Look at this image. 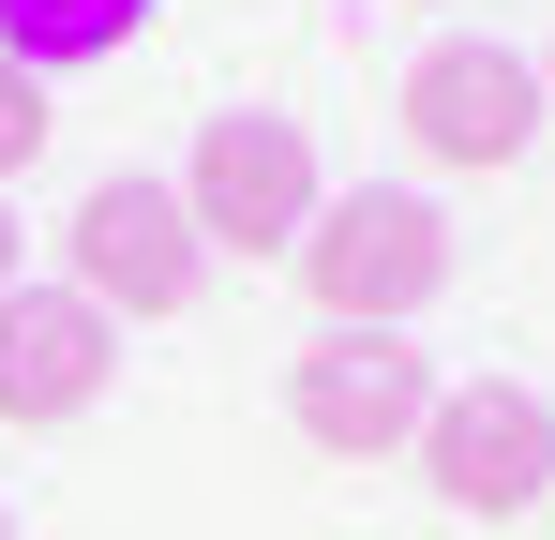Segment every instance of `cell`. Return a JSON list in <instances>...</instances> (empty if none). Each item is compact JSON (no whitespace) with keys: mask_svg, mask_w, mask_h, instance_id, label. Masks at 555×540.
Returning a JSON list of instances; mask_svg holds the SVG:
<instances>
[{"mask_svg":"<svg viewBox=\"0 0 555 540\" xmlns=\"http://www.w3.org/2000/svg\"><path fill=\"white\" fill-rule=\"evenodd\" d=\"M181 210L210 256H300V226H315V136L271 120V105H225V120H195V166H181Z\"/></svg>","mask_w":555,"mask_h":540,"instance_id":"obj_2","label":"cell"},{"mask_svg":"<svg viewBox=\"0 0 555 540\" xmlns=\"http://www.w3.org/2000/svg\"><path fill=\"white\" fill-rule=\"evenodd\" d=\"M0 540H15V511H0Z\"/></svg>","mask_w":555,"mask_h":540,"instance_id":"obj_12","label":"cell"},{"mask_svg":"<svg viewBox=\"0 0 555 540\" xmlns=\"http://www.w3.org/2000/svg\"><path fill=\"white\" fill-rule=\"evenodd\" d=\"M541 120H555V61H541Z\"/></svg>","mask_w":555,"mask_h":540,"instance_id":"obj_11","label":"cell"},{"mask_svg":"<svg viewBox=\"0 0 555 540\" xmlns=\"http://www.w3.org/2000/svg\"><path fill=\"white\" fill-rule=\"evenodd\" d=\"M421 480H436V511H465V526L541 511V496H555V406L526 390V375H465V390H436Z\"/></svg>","mask_w":555,"mask_h":540,"instance_id":"obj_3","label":"cell"},{"mask_svg":"<svg viewBox=\"0 0 555 540\" xmlns=\"http://www.w3.org/2000/svg\"><path fill=\"white\" fill-rule=\"evenodd\" d=\"M151 30V0H0V61L15 76H76V61H120Z\"/></svg>","mask_w":555,"mask_h":540,"instance_id":"obj_8","label":"cell"},{"mask_svg":"<svg viewBox=\"0 0 555 540\" xmlns=\"http://www.w3.org/2000/svg\"><path fill=\"white\" fill-rule=\"evenodd\" d=\"M15 285H30V270H15V210H0V300H15Z\"/></svg>","mask_w":555,"mask_h":540,"instance_id":"obj_10","label":"cell"},{"mask_svg":"<svg viewBox=\"0 0 555 540\" xmlns=\"http://www.w3.org/2000/svg\"><path fill=\"white\" fill-rule=\"evenodd\" d=\"M285 421H300V450H421V421H436V375H421V346L405 331H315L300 346V375H285Z\"/></svg>","mask_w":555,"mask_h":540,"instance_id":"obj_5","label":"cell"},{"mask_svg":"<svg viewBox=\"0 0 555 540\" xmlns=\"http://www.w3.org/2000/svg\"><path fill=\"white\" fill-rule=\"evenodd\" d=\"M195 270H210V241H195L181 180H91L76 195V300H105V316H181Z\"/></svg>","mask_w":555,"mask_h":540,"instance_id":"obj_4","label":"cell"},{"mask_svg":"<svg viewBox=\"0 0 555 540\" xmlns=\"http://www.w3.org/2000/svg\"><path fill=\"white\" fill-rule=\"evenodd\" d=\"M300 285H315L331 331H405V316L451 285V210L405 195V180L315 195V226H300Z\"/></svg>","mask_w":555,"mask_h":540,"instance_id":"obj_1","label":"cell"},{"mask_svg":"<svg viewBox=\"0 0 555 540\" xmlns=\"http://www.w3.org/2000/svg\"><path fill=\"white\" fill-rule=\"evenodd\" d=\"M46 120H61V105H46V76H15V61H0V195L46 166Z\"/></svg>","mask_w":555,"mask_h":540,"instance_id":"obj_9","label":"cell"},{"mask_svg":"<svg viewBox=\"0 0 555 540\" xmlns=\"http://www.w3.org/2000/svg\"><path fill=\"white\" fill-rule=\"evenodd\" d=\"M105 375H120V316H105V300H76V285H15V300H0V421H15V436L91 421Z\"/></svg>","mask_w":555,"mask_h":540,"instance_id":"obj_6","label":"cell"},{"mask_svg":"<svg viewBox=\"0 0 555 540\" xmlns=\"http://www.w3.org/2000/svg\"><path fill=\"white\" fill-rule=\"evenodd\" d=\"M405 136L436 151V166H511L526 136H541V61H511V46H421V76H405Z\"/></svg>","mask_w":555,"mask_h":540,"instance_id":"obj_7","label":"cell"}]
</instances>
